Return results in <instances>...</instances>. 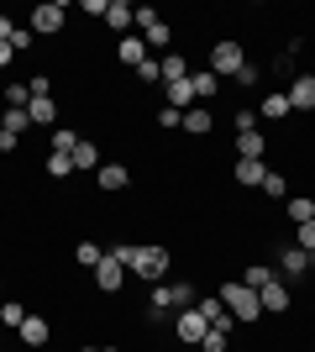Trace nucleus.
I'll return each instance as SVG.
<instances>
[{"label":"nucleus","mask_w":315,"mask_h":352,"mask_svg":"<svg viewBox=\"0 0 315 352\" xmlns=\"http://www.w3.org/2000/svg\"><path fill=\"white\" fill-rule=\"evenodd\" d=\"M215 294H221V305L231 310V321H237V326H247V331L263 326V300H257V289H247L242 279H221Z\"/></svg>","instance_id":"nucleus-1"},{"label":"nucleus","mask_w":315,"mask_h":352,"mask_svg":"<svg viewBox=\"0 0 315 352\" xmlns=\"http://www.w3.org/2000/svg\"><path fill=\"white\" fill-rule=\"evenodd\" d=\"M126 274H132V279H142V284H163L168 274H174V248H168V242H142Z\"/></svg>","instance_id":"nucleus-2"},{"label":"nucleus","mask_w":315,"mask_h":352,"mask_svg":"<svg viewBox=\"0 0 315 352\" xmlns=\"http://www.w3.org/2000/svg\"><path fill=\"white\" fill-rule=\"evenodd\" d=\"M137 37L148 43L152 58H163L168 47H174V21H168L158 6H137Z\"/></svg>","instance_id":"nucleus-3"},{"label":"nucleus","mask_w":315,"mask_h":352,"mask_svg":"<svg viewBox=\"0 0 315 352\" xmlns=\"http://www.w3.org/2000/svg\"><path fill=\"white\" fill-rule=\"evenodd\" d=\"M247 63H253V58H247V47H242L237 37H221V43H210V53H205V69L215 74L221 85H226V79H237Z\"/></svg>","instance_id":"nucleus-4"},{"label":"nucleus","mask_w":315,"mask_h":352,"mask_svg":"<svg viewBox=\"0 0 315 352\" xmlns=\"http://www.w3.org/2000/svg\"><path fill=\"white\" fill-rule=\"evenodd\" d=\"M27 27H32V37H63V32H69V6H63V0H43V6H32Z\"/></svg>","instance_id":"nucleus-5"},{"label":"nucleus","mask_w":315,"mask_h":352,"mask_svg":"<svg viewBox=\"0 0 315 352\" xmlns=\"http://www.w3.org/2000/svg\"><path fill=\"white\" fill-rule=\"evenodd\" d=\"M273 274L284 284H305L310 279V252H300L294 242H279V258H273Z\"/></svg>","instance_id":"nucleus-6"},{"label":"nucleus","mask_w":315,"mask_h":352,"mask_svg":"<svg viewBox=\"0 0 315 352\" xmlns=\"http://www.w3.org/2000/svg\"><path fill=\"white\" fill-rule=\"evenodd\" d=\"M168 326H174V342H179V347H189V352H195L200 342H205V331H210V321L200 316L195 305H189V310H174V321H168Z\"/></svg>","instance_id":"nucleus-7"},{"label":"nucleus","mask_w":315,"mask_h":352,"mask_svg":"<svg viewBox=\"0 0 315 352\" xmlns=\"http://www.w3.org/2000/svg\"><path fill=\"white\" fill-rule=\"evenodd\" d=\"M16 342H21L27 352H43V347H53V321H47L43 310H32L27 321L16 326Z\"/></svg>","instance_id":"nucleus-8"},{"label":"nucleus","mask_w":315,"mask_h":352,"mask_svg":"<svg viewBox=\"0 0 315 352\" xmlns=\"http://www.w3.org/2000/svg\"><path fill=\"white\" fill-rule=\"evenodd\" d=\"M90 284H95V294H121L126 289V263H116V258L105 252L100 263L90 268Z\"/></svg>","instance_id":"nucleus-9"},{"label":"nucleus","mask_w":315,"mask_h":352,"mask_svg":"<svg viewBox=\"0 0 315 352\" xmlns=\"http://www.w3.org/2000/svg\"><path fill=\"white\" fill-rule=\"evenodd\" d=\"M110 58H116V69L137 74V69H142V63L152 58V53H148V43H142V37H137V32H132V37H116V43H110Z\"/></svg>","instance_id":"nucleus-10"},{"label":"nucleus","mask_w":315,"mask_h":352,"mask_svg":"<svg viewBox=\"0 0 315 352\" xmlns=\"http://www.w3.org/2000/svg\"><path fill=\"white\" fill-rule=\"evenodd\" d=\"M100 27L110 32V37H132V32H137V6H132V0H110Z\"/></svg>","instance_id":"nucleus-11"},{"label":"nucleus","mask_w":315,"mask_h":352,"mask_svg":"<svg viewBox=\"0 0 315 352\" xmlns=\"http://www.w3.org/2000/svg\"><path fill=\"white\" fill-rule=\"evenodd\" d=\"M257 300H263V316H279V321H284L289 310H294V289H289L284 279L263 284V289H257Z\"/></svg>","instance_id":"nucleus-12"},{"label":"nucleus","mask_w":315,"mask_h":352,"mask_svg":"<svg viewBox=\"0 0 315 352\" xmlns=\"http://www.w3.org/2000/svg\"><path fill=\"white\" fill-rule=\"evenodd\" d=\"M263 174H268V158H231V184L237 190H263Z\"/></svg>","instance_id":"nucleus-13"},{"label":"nucleus","mask_w":315,"mask_h":352,"mask_svg":"<svg viewBox=\"0 0 315 352\" xmlns=\"http://www.w3.org/2000/svg\"><path fill=\"white\" fill-rule=\"evenodd\" d=\"M184 137H189V142H205L210 132H215V111H210V105H189V111H184V126H179Z\"/></svg>","instance_id":"nucleus-14"},{"label":"nucleus","mask_w":315,"mask_h":352,"mask_svg":"<svg viewBox=\"0 0 315 352\" xmlns=\"http://www.w3.org/2000/svg\"><path fill=\"white\" fill-rule=\"evenodd\" d=\"M95 190H100V195H121V190H132V168H126V163H100V174H95Z\"/></svg>","instance_id":"nucleus-15"},{"label":"nucleus","mask_w":315,"mask_h":352,"mask_svg":"<svg viewBox=\"0 0 315 352\" xmlns=\"http://www.w3.org/2000/svg\"><path fill=\"white\" fill-rule=\"evenodd\" d=\"M69 158H74V174H100V142H95V137H79V142H74V153H69Z\"/></svg>","instance_id":"nucleus-16"},{"label":"nucleus","mask_w":315,"mask_h":352,"mask_svg":"<svg viewBox=\"0 0 315 352\" xmlns=\"http://www.w3.org/2000/svg\"><path fill=\"white\" fill-rule=\"evenodd\" d=\"M284 95H289V105H294V111H305V116H310V111H315V74H294Z\"/></svg>","instance_id":"nucleus-17"},{"label":"nucleus","mask_w":315,"mask_h":352,"mask_svg":"<svg viewBox=\"0 0 315 352\" xmlns=\"http://www.w3.org/2000/svg\"><path fill=\"white\" fill-rule=\"evenodd\" d=\"M158 69H163V85H179V79H189L195 58H189V53H179V47H168L163 58H158Z\"/></svg>","instance_id":"nucleus-18"},{"label":"nucleus","mask_w":315,"mask_h":352,"mask_svg":"<svg viewBox=\"0 0 315 352\" xmlns=\"http://www.w3.org/2000/svg\"><path fill=\"white\" fill-rule=\"evenodd\" d=\"M289 116H294V105H289L284 89H268V95L257 100V121H289Z\"/></svg>","instance_id":"nucleus-19"},{"label":"nucleus","mask_w":315,"mask_h":352,"mask_svg":"<svg viewBox=\"0 0 315 352\" xmlns=\"http://www.w3.org/2000/svg\"><path fill=\"white\" fill-rule=\"evenodd\" d=\"M189 85H195V100H200V105H205V100H221V89H226L221 79L205 69V63H195V69H189Z\"/></svg>","instance_id":"nucleus-20"},{"label":"nucleus","mask_w":315,"mask_h":352,"mask_svg":"<svg viewBox=\"0 0 315 352\" xmlns=\"http://www.w3.org/2000/svg\"><path fill=\"white\" fill-rule=\"evenodd\" d=\"M257 195H263V200H289V195H294V184H289L284 168H273V163H268V174H263V190H257Z\"/></svg>","instance_id":"nucleus-21"},{"label":"nucleus","mask_w":315,"mask_h":352,"mask_svg":"<svg viewBox=\"0 0 315 352\" xmlns=\"http://www.w3.org/2000/svg\"><path fill=\"white\" fill-rule=\"evenodd\" d=\"M27 111H32V126H47V132H58V100H53V95H37Z\"/></svg>","instance_id":"nucleus-22"},{"label":"nucleus","mask_w":315,"mask_h":352,"mask_svg":"<svg viewBox=\"0 0 315 352\" xmlns=\"http://www.w3.org/2000/svg\"><path fill=\"white\" fill-rule=\"evenodd\" d=\"M231 153H237V158H268V137L242 132V137H231Z\"/></svg>","instance_id":"nucleus-23"},{"label":"nucleus","mask_w":315,"mask_h":352,"mask_svg":"<svg viewBox=\"0 0 315 352\" xmlns=\"http://www.w3.org/2000/svg\"><path fill=\"white\" fill-rule=\"evenodd\" d=\"M43 174L53 179V184H69V179H74V158H69V153H43Z\"/></svg>","instance_id":"nucleus-24"},{"label":"nucleus","mask_w":315,"mask_h":352,"mask_svg":"<svg viewBox=\"0 0 315 352\" xmlns=\"http://www.w3.org/2000/svg\"><path fill=\"white\" fill-rule=\"evenodd\" d=\"M284 216H289V226L315 221V195H289V200H284Z\"/></svg>","instance_id":"nucleus-25"},{"label":"nucleus","mask_w":315,"mask_h":352,"mask_svg":"<svg viewBox=\"0 0 315 352\" xmlns=\"http://www.w3.org/2000/svg\"><path fill=\"white\" fill-rule=\"evenodd\" d=\"M27 316H32V305H27V300H11V294L0 300V331H16V326L27 321Z\"/></svg>","instance_id":"nucleus-26"},{"label":"nucleus","mask_w":315,"mask_h":352,"mask_svg":"<svg viewBox=\"0 0 315 352\" xmlns=\"http://www.w3.org/2000/svg\"><path fill=\"white\" fill-rule=\"evenodd\" d=\"M163 105H174V111H189V105H200V100H195V85H189V79H179V85H163Z\"/></svg>","instance_id":"nucleus-27"},{"label":"nucleus","mask_w":315,"mask_h":352,"mask_svg":"<svg viewBox=\"0 0 315 352\" xmlns=\"http://www.w3.org/2000/svg\"><path fill=\"white\" fill-rule=\"evenodd\" d=\"M279 279V274H273V263H263V258H257V263H242V284H247V289H263V284H273Z\"/></svg>","instance_id":"nucleus-28"},{"label":"nucleus","mask_w":315,"mask_h":352,"mask_svg":"<svg viewBox=\"0 0 315 352\" xmlns=\"http://www.w3.org/2000/svg\"><path fill=\"white\" fill-rule=\"evenodd\" d=\"M0 111H5V132H11V137L32 132V111H27V105H0Z\"/></svg>","instance_id":"nucleus-29"},{"label":"nucleus","mask_w":315,"mask_h":352,"mask_svg":"<svg viewBox=\"0 0 315 352\" xmlns=\"http://www.w3.org/2000/svg\"><path fill=\"white\" fill-rule=\"evenodd\" d=\"M132 79H137V89H158V95H163V69H158V58H148Z\"/></svg>","instance_id":"nucleus-30"},{"label":"nucleus","mask_w":315,"mask_h":352,"mask_svg":"<svg viewBox=\"0 0 315 352\" xmlns=\"http://www.w3.org/2000/svg\"><path fill=\"white\" fill-rule=\"evenodd\" d=\"M100 258H105L100 242H90V236H84V242H74V268H95Z\"/></svg>","instance_id":"nucleus-31"},{"label":"nucleus","mask_w":315,"mask_h":352,"mask_svg":"<svg viewBox=\"0 0 315 352\" xmlns=\"http://www.w3.org/2000/svg\"><path fill=\"white\" fill-rule=\"evenodd\" d=\"M0 105H32L27 79H5V89H0Z\"/></svg>","instance_id":"nucleus-32"},{"label":"nucleus","mask_w":315,"mask_h":352,"mask_svg":"<svg viewBox=\"0 0 315 352\" xmlns=\"http://www.w3.org/2000/svg\"><path fill=\"white\" fill-rule=\"evenodd\" d=\"M242 132H257V105H237L231 111V137H242Z\"/></svg>","instance_id":"nucleus-33"},{"label":"nucleus","mask_w":315,"mask_h":352,"mask_svg":"<svg viewBox=\"0 0 315 352\" xmlns=\"http://www.w3.org/2000/svg\"><path fill=\"white\" fill-rule=\"evenodd\" d=\"M84 132H74V126H58V132H47V153H74V142Z\"/></svg>","instance_id":"nucleus-34"},{"label":"nucleus","mask_w":315,"mask_h":352,"mask_svg":"<svg viewBox=\"0 0 315 352\" xmlns=\"http://www.w3.org/2000/svg\"><path fill=\"white\" fill-rule=\"evenodd\" d=\"M152 126H158V132H179V126H184V111H174V105H158V111H152Z\"/></svg>","instance_id":"nucleus-35"},{"label":"nucleus","mask_w":315,"mask_h":352,"mask_svg":"<svg viewBox=\"0 0 315 352\" xmlns=\"http://www.w3.org/2000/svg\"><path fill=\"white\" fill-rule=\"evenodd\" d=\"M27 89H32V100H37V95H53V74H47V69H37V74L27 79Z\"/></svg>","instance_id":"nucleus-36"},{"label":"nucleus","mask_w":315,"mask_h":352,"mask_svg":"<svg viewBox=\"0 0 315 352\" xmlns=\"http://www.w3.org/2000/svg\"><path fill=\"white\" fill-rule=\"evenodd\" d=\"M231 85H237V89H257V85H263V69H257V63H247V69H242Z\"/></svg>","instance_id":"nucleus-37"},{"label":"nucleus","mask_w":315,"mask_h":352,"mask_svg":"<svg viewBox=\"0 0 315 352\" xmlns=\"http://www.w3.org/2000/svg\"><path fill=\"white\" fill-rule=\"evenodd\" d=\"M105 6H110V0H79L74 11H79V16H95V21H105Z\"/></svg>","instance_id":"nucleus-38"},{"label":"nucleus","mask_w":315,"mask_h":352,"mask_svg":"<svg viewBox=\"0 0 315 352\" xmlns=\"http://www.w3.org/2000/svg\"><path fill=\"white\" fill-rule=\"evenodd\" d=\"M11 47H16V58H21V53H32V27H16Z\"/></svg>","instance_id":"nucleus-39"},{"label":"nucleus","mask_w":315,"mask_h":352,"mask_svg":"<svg viewBox=\"0 0 315 352\" xmlns=\"http://www.w3.org/2000/svg\"><path fill=\"white\" fill-rule=\"evenodd\" d=\"M16 27H21V21H16L11 11H0V43H11V37H16Z\"/></svg>","instance_id":"nucleus-40"},{"label":"nucleus","mask_w":315,"mask_h":352,"mask_svg":"<svg viewBox=\"0 0 315 352\" xmlns=\"http://www.w3.org/2000/svg\"><path fill=\"white\" fill-rule=\"evenodd\" d=\"M11 69H16V47L0 43V74H11Z\"/></svg>","instance_id":"nucleus-41"},{"label":"nucleus","mask_w":315,"mask_h":352,"mask_svg":"<svg viewBox=\"0 0 315 352\" xmlns=\"http://www.w3.org/2000/svg\"><path fill=\"white\" fill-rule=\"evenodd\" d=\"M16 147H21V137H11V132H0V158H11Z\"/></svg>","instance_id":"nucleus-42"},{"label":"nucleus","mask_w":315,"mask_h":352,"mask_svg":"<svg viewBox=\"0 0 315 352\" xmlns=\"http://www.w3.org/2000/svg\"><path fill=\"white\" fill-rule=\"evenodd\" d=\"M74 352H105V347H95V342H79V347Z\"/></svg>","instance_id":"nucleus-43"},{"label":"nucleus","mask_w":315,"mask_h":352,"mask_svg":"<svg viewBox=\"0 0 315 352\" xmlns=\"http://www.w3.org/2000/svg\"><path fill=\"white\" fill-rule=\"evenodd\" d=\"M0 300H5V274H0Z\"/></svg>","instance_id":"nucleus-44"},{"label":"nucleus","mask_w":315,"mask_h":352,"mask_svg":"<svg viewBox=\"0 0 315 352\" xmlns=\"http://www.w3.org/2000/svg\"><path fill=\"white\" fill-rule=\"evenodd\" d=\"M0 132H5V111H0Z\"/></svg>","instance_id":"nucleus-45"},{"label":"nucleus","mask_w":315,"mask_h":352,"mask_svg":"<svg viewBox=\"0 0 315 352\" xmlns=\"http://www.w3.org/2000/svg\"><path fill=\"white\" fill-rule=\"evenodd\" d=\"M310 274H315V252H310Z\"/></svg>","instance_id":"nucleus-46"},{"label":"nucleus","mask_w":315,"mask_h":352,"mask_svg":"<svg viewBox=\"0 0 315 352\" xmlns=\"http://www.w3.org/2000/svg\"><path fill=\"white\" fill-rule=\"evenodd\" d=\"M0 352H5V347H0Z\"/></svg>","instance_id":"nucleus-47"}]
</instances>
